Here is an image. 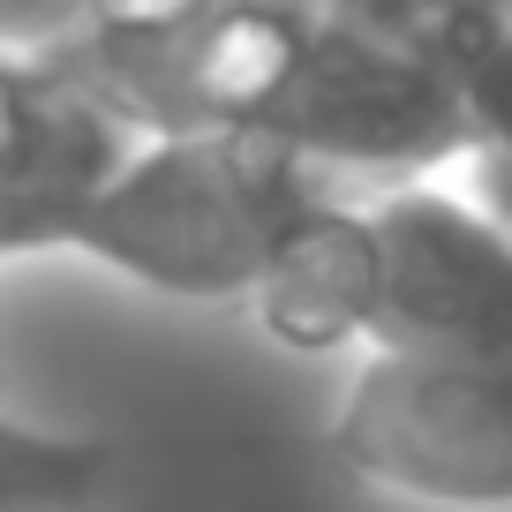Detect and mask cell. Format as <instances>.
Wrapping results in <instances>:
<instances>
[{
	"mask_svg": "<svg viewBox=\"0 0 512 512\" xmlns=\"http://www.w3.org/2000/svg\"><path fill=\"white\" fill-rule=\"evenodd\" d=\"M106 445L0 400V512H61L106 490Z\"/></svg>",
	"mask_w": 512,
	"mask_h": 512,
	"instance_id": "cell-6",
	"label": "cell"
},
{
	"mask_svg": "<svg viewBox=\"0 0 512 512\" xmlns=\"http://www.w3.org/2000/svg\"><path fill=\"white\" fill-rule=\"evenodd\" d=\"M241 309L287 354H362L369 309H377V249H369L362 189H332L317 211H302Z\"/></svg>",
	"mask_w": 512,
	"mask_h": 512,
	"instance_id": "cell-5",
	"label": "cell"
},
{
	"mask_svg": "<svg viewBox=\"0 0 512 512\" xmlns=\"http://www.w3.org/2000/svg\"><path fill=\"white\" fill-rule=\"evenodd\" d=\"M377 309L362 354H512V226L460 174L362 189Z\"/></svg>",
	"mask_w": 512,
	"mask_h": 512,
	"instance_id": "cell-4",
	"label": "cell"
},
{
	"mask_svg": "<svg viewBox=\"0 0 512 512\" xmlns=\"http://www.w3.org/2000/svg\"><path fill=\"white\" fill-rule=\"evenodd\" d=\"M61 512H106V497H83V505H61Z\"/></svg>",
	"mask_w": 512,
	"mask_h": 512,
	"instance_id": "cell-8",
	"label": "cell"
},
{
	"mask_svg": "<svg viewBox=\"0 0 512 512\" xmlns=\"http://www.w3.org/2000/svg\"><path fill=\"white\" fill-rule=\"evenodd\" d=\"M467 68V159L460 181L475 189V204H490L512 226V16L497 31H482L460 53Z\"/></svg>",
	"mask_w": 512,
	"mask_h": 512,
	"instance_id": "cell-7",
	"label": "cell"
},
{
	"mask_svg": "<svg viewBox=\"0 0 512 512\" xmlns=\"http://www.w3.org/2000/svg\"><path fill=\"white\" fill-rule=\"evenodd\" d=\"M272 151L332 189L460 174L467 159V68L445 38L415 23L324 0L279 91L249 121Z\"/></svg>",
	"mask_w": 512,
	"mask_h": 512,
	"instance_id": "cell-2",
	"label": "cell"
},
{
	"mask_svg": "<svg viewBox=\"0 0 512 512\" xmlns=\"http://www.w3.org/2000/svg\"><path fill=\"white\" fill-rule=\"evenodd\" d=\"M332 181L249 128H151L76 219L68 256L174 302H249L256 272Z\"/></svg>",
	"mask_w": 512,
	"mask_h": 512,
	"instance_id": "cell-1",
	"label": "cell"
},
{
	"mask_svg": "<svg viewBox=\"0 0 512 512\" xmlns=\"http://www.w3.org/2000/svg\"><path fill=\"white\" fill-rule=\"evenodd\" d=\"M324 445L369 490L512 512V354H354Z\"/></svg>",
	"mask_w": 512,
	"mask_h": 512,
	"instance_id": "cell-3",
	"label": "cell"
}]
</instances>
